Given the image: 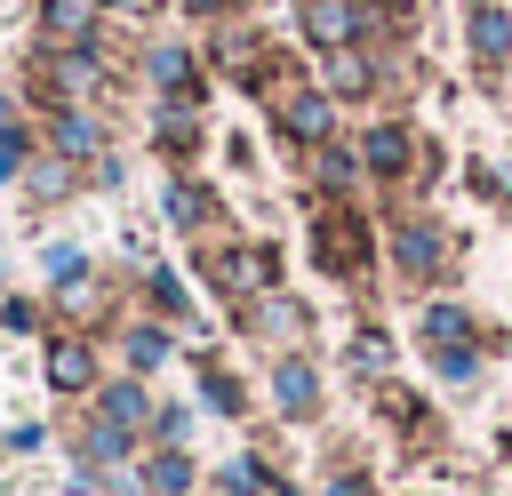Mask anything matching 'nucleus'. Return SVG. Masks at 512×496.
<instances>
[{"mask_svg": "<svg viewBox=\"0 0 512 496\" xmlns=\"http://www.w3.org/2000/svg\"><path fill=\"white\" fill-rule=\"evenodd\" d=\"M312 256H320V272H328V280H368V264H376L368 216H360V208H344V200L312 208Z\"/></svg>", "mask_w": 512, "mask_h": 496, "instance_id": "f257e3e1", "label": "nucleus"}, {"mask_svg": "<svg viewBox=\"0 0 512 496\" xmlns=\"http://www.w3.org/2000/svg\"><path fill=\"white\" fill-rule=\"evenodd\" d=\"M200 272H208V288H216L224 304H256V296H272L280 256H272L264 240H224V248H200Z\"/></svg>", "mask_w": 512, "mask_h": 496, "instance_id": "f03ea898", "label": "nucleus"}, {"mask_svg": "<svg viewBox=\"0 0 512 496\" xmlns=\"http://www.w3.org/2000/svg\"><path fill=\"white\" fill-rule=\"evenodd\" d=\"M392 272L416 280V288H432V280L448 272V232H440L432 216H400V224H392Z\"/></svg>", "mask_w": 512, "mask_h": 496, "instance_id": "7ed1b4c3", "label": "nucleus"}, {"mask_svg": "<svg viewBox=\"0 0 512 496\" xmlns=\"http://www.w3.org/2000/svg\"><path fill=\"white\" fill-rule=\"evenodd\" d=\"M360 168H368V176H384V184L424 176V144H416V128H408V120H376V128L360 136Z\"/></svg>", "mask_w": 512, "mask_h": 496, "instance_id": "20e7f679", "label": "nucleus"}, {"mask_svg": "<svg viewBox=\"0 0 512 496\" xmlns=\"http://www.w3.org/2000/svg\"><path fill=\"white\" fill-rule=\"evenodd\" d=\"M272 120H280V136L304 144V152L336 144V96H328V88H288V96L272 104Z\"/></svg>", "mask_w": 512, "mask_h": 496, "instance_id": "39448f33", "label": "nucleus"}, {"mask_svg": "<svg viewBox=\"0 0 512 496\" xmlns=\"http://www.w3.org/2000/svg\"><path fill=\"white\" fill-rule=\"evenodd\" d=\"M208 64H216V72H232L240 88H256V80H264V64H272V48H264V32H248V24H216Z\"/></svg>", "mask_w": 512, "mask_h": 496, "instance_id": "423d86ee", "label": "nucleus"}, {"mask_svg": "<svg viewBox=\"0 0 512 496\" xmlns=\"http://www.w3.org/2000/svg\"><path fill=\"white\" fill-rule=\"evenodd\" d=\"M104 88V56L96 48H56L48 56V104L64 112V104H80V96H96Z\"/></svg>", "mask_w": 512, "mask_h": 496, "instance_id": "0eeeda50", "label": "nucleus"}, {"mask_svg": "<svg viewBox=\"0 0 512 496\" xmlns=\"http://www.w3.org/2000/svg\"><path fill=\"white\" fill-rule=\"evenodd\" d=\"M272 408H280L288 424H304V416H320V368H312L304 352H288V360L272 368Z\"/></svg>", "mask_w": 512, "mask_h": 496, "instance_id": "6e6552de", "label": "nucleus"}, {"mask_svg": "<svg viewBox=\"0 0 512 496\" xmlns=\"http://www.w3.org/2000/svg\"><path fill=\"white\" fill-rule=\"evenodd\" d=\"M304 40L320 48V56H336V48H360V8L352 0H304Z\"/></svg>", "mask_w": 512, "mask_h": 496, "instance_id": "1a4fd4ad", "label": "nucleus"}, {"mask_svg": "<svg viewBox=\"0 0 512 496\" xmlns=\"http://www.w3.org/2000/svg\"><path fill=\"white\" fill-rule=\"evenodd\" d=\"M464 48H472V64H480V72H504V56H512V8L480 0V8H472V24H464Z\"/></svg>", "mask_w": 512, "mask_h": 496, "instance_id": "9d476101", "label": "nucleus"}, {"mask_svg": "<svg viewBox=\"0 0 512 496\" xmlns=\"http://www.w3.org/2000/svg\"><path fill=\"white\" fill-rule=\"evenodd\" d=\"M152 144H160L168 160H192V152H200V104H192V96H160V112H152Z\"/></svg>", "mask_w": 512, "mask_h": 496, "instance_id": "9b49d317", "label": "nucleus"}, {"mask_svg": "<svg viewBox=\"0 0 512 496\" xmlns=\"http://www.w3.org/2000/svg\"><path fill=\"white\" fill-rule=\"evenodd\" d=\"M240 320H248V336H264V344H296L304 336V304L296 296H256V304H240Z\"/></svg>", "mask_w": 512, "mask_h": 496, "instance_id": "f8f14e48", "label": "nucleus"}, {"mask_svg": "<svg viewBox=\"0 0 512 496\" xmlns=\"http://www.w3.org/2000/svg\"><path fill=\"white\" fill-rule=\"evenodd\" d=\"M48 384L56 392H88L96 384V344L88 336H56L48 344Z\"/></svg>", "mask_w": 512, "mask_h": 496, "instance_id": "ddd939ff", "label": "nucleus"}, {"mask_svg": "<svg viewBox=\"0 0 512 496\" xmlns=\"http://www.w3.org/2000/svg\"><path fill=\"white\" fill-rule=\"evenodd\" d=\"M40 32L56 48H88L96 40V0H40Z\"/></svg>", "mask_w": 512, "mask_h": 496, "instance_id": "4468645a", "label": "nucleus"}, {"mask_svg": "<svg viewBox=\"0 0 512 496\" xmlns=\"http://www.w3.org/2000/svg\"><path fill=\"white\" fill-rule=\"evenodd\" d=\"M96 416L120 424V432H144V424H152V400H144L136 376H120V384H96Z\"/></svg>", "mask_w": 512, "mask_h": 496, "instance_id": "2eb2a0df", "label": "nucleus"}, {"mask_svg": "<svg viewBox=\"0 0 512 496\" xmlns=\"http://www.w3.org/2000/svg\"><path fill=\"white\" fill-rule=\"evenodd\" d=\"M376 80H384V64L368 48H336L328 56V96H376Z\"/></svg>", "mask_w": 512, "mask_h": 496, "instance_id": "dca6fc26", "label": "nucleus"}, {"mask_svg": "<svg viewBox=\"0 0 512 496\" xmlns=\"http://www.w3.org/2000/svg\"><path fill=\"white\" fill-rule=\"evenodd\" d=\"M368 168H360V144H320L312 152V192H352Z\"/></svg>", "mask_w": 512, "mask_h": 496, "instance_id": "f3484780", "label": "nucleus"}, {"mask_svg": "<svg viewBox=\"0 0 512 496\" xmlns=\"http://www.w3.org/2000/svg\"><path fill=\"white\" fill-rule=\"evenodd\" d=\"M192 480H200V472H192V456H184V448H160V456L136 472V488H144V496H192Z\"/></svg>", "mask_w": 512, "mask_h": 496, "instance_id": "a211bd4d", "label": "nucleus"}, {"mask_svg": "<svg viewBox=\"0 0 512 496\" xmlns=\"http://www.w3.org/2000/svg\"><path fill=\"white\" fill-rule=\"evenodd\" d=\"M152 80H160V96H192V104H200V72H192V48L160 40V48H152Z\"/></svg>", "mask_w": 512, "mask_h": 496, "instance_id": "6ab92c4d", "label": "nucleus"}, {"mask_svg": "<svg viewBox=\"0 0 512 496\" xmlns=\"http://www.w3.org/2000/svg\"><path fill=\"white\" fill-rule=\"evenodd\" d=\"M160 208H168V224H176V232H192V240L208 232V184H192V176H176V184L160 192Z\"/></svg>", "mask_w": 512, "mask_h": 496, "instance_id": "aec40b11", "label": "nucleus"}, {"mask_svg": "<svg viewBox=\"0 0 512 496\" xmlns=\"http://www.w3.org/2000/svg\"><path fill=\"white\" fill-rule=\"evenodd\" d=\"M416 336H424L432 352H448V344H472V312H464V304H424V312H416Z\"/></svg>", "mask_w": 512, "mask_h": 496, "instance_id": "412c9836", "label": "nucleus"}, {"mask_svg": "<svg viewBox=\"0 0 512 496\" xmlns=\"http://www.w3.org/2000/svg\"><path fill=\"white\" fill-rule=\"evenodd\" d=\"M96 144H104V128H96L80 104H64V112H56V160H96Z\"/></svg>", "mask_w": 512, "mask_h": 496, "instance_id": "4be33fe9", "label": "nucleus"}, {"mask_svg": "<svg viewBox=\"0 0 512 496\" xmlns=\"http://www.w3.org/2000/svg\"><path fill=\"white\" fill-rule=\"evenodd\" d=\"M168 352H176V344H168V328H152V320H136V328L120 336V360H128L136 376H152V368H160Z\"/></svg>", "mask_w": 512, "mask_h": 496, "instance_id": "5701e85b", "label": "nucleus"}, {"mask_svg": "<svg viewBox=\"0 0 512 496\" xmlns=\"http://www.w3.org/2000/svg\"><path fill=\"white\" fill-rule=\"evenodd\" d=\"M128 440H136V432H120V424L88 416V432H80V456H88V464L104 472V464H120V456H128Z\"/></svg>", "mask_w": 512, "mask_h": 496, "instance_id": "b1692460", "label": "nucleus"}, {"mask_svg": "<svg viewBox=\"0 0 512 496\" xmlns=\"http://www.w3.org/2000/svg\"><path fill=\"white\" fill-rule=\"evenodd\" d=\"M24 168H32V136L16 120V104L0 96V176H24Z\"/></svg>", "mask_w": 512, "mask_h": 496, "instance_id": "393cba45", "label": "nucleus"}, {"mask_svg": "<svg viewBox=\"0 0 512 496\" xmlns=\"http://www.w3.org/2000/svg\"><path fill=\"white\" fill-rule=\"evenodd\" d=\"M200 400H208L216 416H240V408H248V392H240V376H232V368H216V360L200 368Z\"/></svg>", "mask_w": 512, "mask_h": 496, "instance_id": "a878e982", "label": "nucleus"}, {"mask_svg": "<svg viewBox=\"0 0 512 496\" xmlns=\"http://www.w3.org/2000/svg\"><path fill=\"white\" fill-rule=\"evenodd\" d=\"M216 488H224V496H272V472H264V456H232V464L216 472Z\"/></svg>", "mask_w": 512, "mask_h": 496, "instance_id": "bb28decb", "label": "nucleus"}, {"mask_svg": "<svg viewBox=\"0 0 512 496\" xmlns=\"http://www.w3.org/2000/svg\"><path fill=\"white\" fill-rule=\"evenodd\" d=\"M144 296H152V312H168V320H184V312H192V296H184V280H176L168 264H152V272H144Z\"/></svg>", "mask_w": 512, "mask_h": 496, "instance_id": "cd10ccee", "label": "nucleus"}, {"mask_svg": "<svg viewBox=\"0 0 512 496\" xmlns=\"http://www.w3.org/2000/svg\"><path fill=\"white\" fill-rule=\"evenodd\" d=\"M344 360H352V368H360V376H384V368H392V344H384V336H376V328H360V336H352V344H344Z\"/></svg>", "mask_w": 512, "mask_h": 496, "instance_id": "c85d7f7f", "label": "nucleus"}, {"mask_svg": "<svg viewBox=\"0 0 512 496\" xmlns=\"http://www.w3.org/2000/svg\"><path fill=\"white\" fill-rule=\"evenodd\" d=\"M56 304H64V312H72V320H88V312H96V304H104V288H96V280H88V272H72V280H56Z\"/></svg>", "mask_w": 512, "mask_h": 496, "instance_id": "c756f323", "label": "nucleus"}, {"mask_svg": "<svg viewBox=\"0 0 512 496\" xmlns=\"http://www.w3.org/2000/svg\"><path fill=\"white\" fill-rule=\"evenodd\" d=\"M24 184H32V200H56L72 184V160H40V168H24Z\"/></svg>", "mask_w": 512, "mask_h": 496, "instance_id": "7c9ffc66", "label": "nucleus"}, {"mask_svg": "<svg viewBox=\"0 0 512 496\" xmlns=\"http://www.w3.org/2000/svg\"><path fill=\"white\" fill-rule=\"evenodd\" d=\"M432 368H440L448 384H472V368H480V352H472V344H448V352H432Z\"/></svg>", "mask_w": 512, "mask_h": 496, "instance_id": "2f4dec72", "label": "nucleus"}, {"mask_svg": "<svg viewBox=\"0 0 512 496\" xmlns=\"http://www.w3.org/2000/svg\"><path fill=\"white\" fill-rule=\"evenodd\" d=\"M40 264H48V280H72V272H88V256H80V248H48Z\"/></svg>", "mask_w": 512, "mask_h": 496, "instance_id": "473e14b6", "label": "nucleus"}, {"mask_svg": "<svg viewBox=\"0 0 512 496\" xmlns=\"http://www.w3.org/2000/svg\"><path fill=\"white\" fill-rule=\"evenodd\" d=\"M184 424H192V408H152V432H160V440H168V448H176V440H184Z\"/></svg>", "mask_w": 512, "mask_h": 496, "instance_id": "72a5a7b5", "label": "nucleus"}, {"mask_svg": "<svg viewBox=\"0 0 512 496\" xmlns=\"http://www.w3.org/2000/svg\"><path fill=\"white\" fill-rule=\"evenodd\" d=\"M320 496H376V488H368V472H328Z\"/></svg>", "mask_w": 512, "mask_h": 496, "instance_id": "f704fd0d", "label": "nucleus"}, {"mask_svg": "<svg viewBox=\"0 0 512 496\" xmlns=\"http://www.w3.org/2000/svg\"><path fill=\"white\" fill-rule=\"evenodd\" d=\"M184 16H224V0H184Z\"/></svg>", "mask_w": 512, "mask_h": 496, "instance_id": "c9c22d12", "label": "nucleus"}, {"mask_svg": "<svg viewBox=\"0 0 512 496\" xmlns=\"http://www.w3.org/2000/svg\"><path fill=\"white\" fill-rule=\"evenodd\" d=\"M112 8H120V16H144V8H152V0H112Z\"/></svg>", "mask_w": 512, "mask_h": 496, "instance_id": "e433bc0d", "label": "nucleus"}, {"mask_svg": "<svg viewBox=\"0 0 512 496\" xmlns=\"http://www.w3.org/2000/svg\"><path fill=\"white\" fill-rule=\"evenodd\" d=\"M272 496H296V488H272Z\"/></svg>", "mask_w": 512, "mask_h": 496, "instance_id": "4c0bfd02", "label": "nucleus"}, {"mask_svg": "<svg viewBox=\"0 0 512 496\" xmlns=\"http://www.w3.org/2000/svg\"><path fill=\"white\" fill-rule=\"evenodd\" d=\"M216 496H224V488H216Z\"/></svg>", "mask_w": 512, "mask_h": 496, "instance_id": "58836bf2", "label": "nucleus"}]
</instances>
